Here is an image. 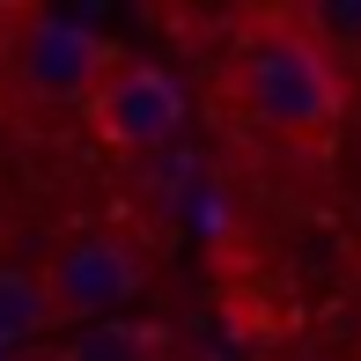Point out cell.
Listing matches in <instances>:
<instances>
[{"instance_id": "1", "label": "cell", "mask_w": 361, "mask_h": 361, "mask_svg": "<svg viewBox=\"0 0 361 361\" xmlns=\"http://www.w3.org/2000/svg\"><path fill=\"white\" fill-rule=\"evenodd\" d=\"M236 96L251 111V126L288 140H317L339 126L347 111V89H339V67L317 37L302 30H258L243 44V67H236Z\"/></svg>"}, {"instance_id": "2", "label": "cell", "mask_w": 361, "mask_h": 361, "mask_svg": "<svg viewBox=\"0 0 361 361\" xmlns=\"http://www.w3.org/2000/svg\"><path fill=\"white\" fill-rule=\"evenodd\" d=\"M89 126H96V140H111L118 155H155V147H170L177 126H185V89H177V74L155 67V59H118L111 81L89 96Z\"/></svg>"}, {"instance_id": "3", "label": "cell", "mask_w": 361, "mask_h": 361, "mask_svg": "<svg viewBox=\"0 0 361 361\" xmlns=\"http://www.w3.org/2000/svg\"><path fill=\"white\" fill-rule=\"evenodd\" d=\"M140 281H147V266L133 243L111 236V228H89V236H74L52 258L44 295H52V317H111L118 302L140 295Z\"/></svg>"}, {"instance_id": "4", "label": "cell", "mask_w": 361, "mask_h": 361, "mask_svg": "<svg viewBox=\"0 0 361 361\" xmlns=\"http://www.w3.org/2000/svg\"><path fill=\"white\" fill-rule=\"evenodd\" d=\"M111 44L96 37V30H81V23H59V15H44V23H30V37H23V74H30V89L37 96H59V104H81L89 111V96L111 81Z\"/></svg>"}, {"instance_id": "5", "label": "cell", "mask_w": 361, "mask_h": 361, "mask_svg": "<svg viewBox=\"0 0 361 361\" xmlns=\"http://www.w3.org/2000/svg\"><path fill=\"white\" fill-rule=\"evenodd\" d=\"M44 324H52V295H44V281H37V273L0 266V347H15V339H37Z\"/></svg>"}, {"instance_id": "6", "label": "cell", "mask_w": 361, "mask_h": 361, "mask_svg": "<svg viewBox=\"0 0 361 361\" xmlns=\"http://www.w3.org/2000/svg\"><path fill=\"white\" fill-rule=\"evenodd\" d=\"M67 361H147V332H126V324H111V332H81Z\"/></svg>"}, {"instance_id": "7", "label": "cell", "mask_w": 361, "mask_h": 361, "mask_svg": "<svg viewBox=\"0 0 361 361\" xmlns=\"http://www.w3.org/2000/svg\"><path fill=\"white\" fill-rule=\"evenodd\" d=\"M295 361H317V354H295Z\"/></svg>"}]
</instances>
